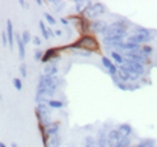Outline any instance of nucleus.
Instances as JSON below:
<instances>
[{
    "instance_id": "1",
    "label": "nucleus",
    "mask_w": 157,
    "mask_h": 147,
    "mask_svg": "<svg viewBox=\"0 0 157 147\" xmlns=\"http://www.w3.org/2000/svg\"><path fill=\"white\" fill-rule=\"evenodd\" d=\"M152 40V33L149 29L143 28V26H136L135 28V32L134 34L131 36H127V42H132V43H145V42H149Z\"/></svg>"
},
{
    "instance_id": "2",
    "label": "nucleus",
    "mask_w": 157,
    "mask_h": 147,
    "mask_svg": "<svg viewBox=\"0 0 157 147\" xmlns=\"http://www.w3.org/2000/svg\"><path fill=\"white\" fill-rule=\"evenodd\" d=\"M36 116L38 120V125L42 126H47L51 124V108L48 106L46 102H42V104H37L36 108Z\"/></svg>"
},
{
    "instance_id": "3",
    "label": "nucleus",
    "mask_w": 157,
    "mask_h": 147,
    "mask_svg": "<svg viewBox=\"0 0 157 147\" xmlns=\"http://www.w3.org/2000/svg\"><path fill=\"white\" fill-rule=\"evenodd\" d=\"M105 12H106V7H105L104 3H90V2H88L85 9L82 11V14H84V17H86L88 20H90V18H97L100 14L105 13Z\"/></svg>"
},
{
    "instance_id": "4",
    "label": "nucleus",
    "mask_w": 157,
    "mask_h": 147,
    "mask_svg": "<svg viewBox=\"0 0 157 147\" xmlns=\"http://www.w3.org/2000/svg\"><path fill=\"white\" fill-rule=\"evenodd\" d=\"M78 45H80L81 49L84 50H88L90 53H94L100 50V43L96 40V37L90 36V34H85V36H81L80 38L77 40Z\"/></svg>"
},
{
    "instance_id": "5",
    "label": "nucleus",
    "mask_w": 157,
    "mask_h": 147,
    "mask_svg": "<svg viewBox=\"0 0 157 147\" xmlns=\"http://www.w3.org/2000/svg\"><path fill=\"white\" fill-rule=\"evenodd\" d=\"M38 85L48 88V89L56 92L58 85H59V79L56 76H46L42 74V75H39V77H38Z\"/></svg>"
},
{
    "instance_id": "6",
    "label": "nucleus",
    "mask_w": 157,
    "mask_h": 147,
    "mask_svg": "<svg viewBox=\"0 0 157 147\" xmlns=\"http://www.w3.org/2000/svg\"><path fill=\"white\" fill-rule=\"evenodd\" d=\"M121 67H123L128 74H137V75H140V76L145 72L144 65H141V63H137V62H132V61H127V59L124 62V65L121 66Z\"/></svg>"
},
{
    "instance_id": "7",
    "label": "nucleus",
    "mask_w": 157,
    "mask_h": 147,
    "mask_svg": "<svg viewBox=\"0 0 157 147\" xmlns=\"http://www.w3.org/2000/svg\"><path fill=\"white\" fill-rule=\"evenodd\" d=\"M122 55L124 57V59L127 61H132V62H137V63H141V65L145 66V63L148 62V58H147L143 53L140 50L137 51H128V53H123Z\"/></svg>"
},
{
    "instance_id": "8",
    "label": "nucleus",
    "mask_w": 157,
    "mask_h": 147,
    "mask_svg": "<svg viewBox=\"0 0 157 147\" xmlns=\"http://www.w3.org/2000/svg\"><path fill=\"white\" fill-rule=\"evenodd\" d=\"M107 22L105 20H93L90 22V32L94 34H105L107 30Z\"/></svg>"
},
{
    "instance_id": "9",
    "label": "nucleus",
    "mask_w": 157,
    "mask_h": 147,
    "mask_svg": "<svg viewBox=\"0 0 157 147\" xmlns=\"http://www.w3.org/2000/svg\"><path fill=\"white\" fill-rule=\"evenodd\" d=\"M60 58V50L56 47H50L43 53V58H42V63H48L52 62L54 59H59Z\"/></svg>"
},
{
    "instance_id": "10",
    "label": "nucleus",
    "mask_w": 157,
    "mask_h": 147,
    "mask_svg": "<svg viewBox=\"0 0 157 147\" xmlns=\"http://www.w3.org/2000/svg\"><path fill=\"white\" fill-rule=\"evenodd\" d=\"M119 141H121V135L117 129H111L110 131H107V145H106L107 147H117Z\"/></svg>"
},
{
    "instance_id": "11",
    "label": "nucleus",
    "mask_w": 157,
    "mask_h": 147,
    "mask_svg": "<svg viewBox=\"0 0 157 147\" xmlns=\"http://www.w3.org/2000/svg\"><path fill=\"white\" fill-rule=\"evenodd\" d=\"M101 63H102V65H104V67L106 68V70L109 71L110 76H115V75H117V72H118V68L115 67V65H114V63H113V61L110 59L109 57H102Z\"/></svg>"
},
{
    "instance_id": "12",
    "label": "nucleus",
    "mask_w": 157,
    "mask_h": 147,
    "mask_svg": "<svg viewBox=\"0 0 157 147\" xmlns=\"http://www.w3.org/2000/svg\"><path fill=\"white\" fill-rule=\"evenodd\" d=\"M77 28H78V30H80V33L82 34V36H85L88 32H90V21L88 20L86 17L80 16L78 22H77Z\"/></svg>"
},
{
    "instance_id": "13",
    "label": "nucleus",
    "mask_w": 157,
    "mask_h": 147,
    "mask_svg": "<svg viewBox=\"0 0 157 147\" xmlns=\"http://www.w3.org/2000/svg\"><path fill=\"white\" fill-rule=\"evenodd\" d=\"M58 74V65L55 61L52 62H48L43 66V75L46 76H56Z\"/></svg>"
},
{
    "instance_id": "14",
    "label": "nucleus",
    "mask_w": 157,
    "mask_h": 147,
    "mask_svg": "<svg viewBox=\"0 0 157 147\" xmlns=\"http://www.w3.org/2000/svg\"><path fill=\"white\" fill-rule=\"evenodd\" d=\"M6 33L8 37V42H9V49L13 50L14 46V32H13V25L11 20H7V28H6Z\"/></svg>"
},
{
    "instance_id": "15",
    "label": "nucleus",
    "mask_w": 157,
    "mask_h": 147,
    "mask_svg": "<svg viewBox=\"0 0 157 147\" xmlns=\"http://www.w3.org/2000/svg\"><path fill=\"white\" fill-rule=\"evenodd\" d=\"M117 130H118V133H119L121 138H127V137H130L132 134V127L130 124H121Z\"/></svg>"
},
{
    "instance_id": "16",
    "label": "nucleus",
    "mask_w": 157,
    "mask_h": 147,
    "mask_svg": "<svg viewBox=\"0 0 157 147\" xmlns=\"http://www.w3.org/2000/svg\"><path fill=\"white\" fill-rule=\"evenodd\" d=\"M59 130H60V124H59V122H51L50 125L46 126V134L48 138L52 135H58Z\"/></svg>"
},
{
    "instance_id": "17",
    "label": "nucleus",
    "mask_w": 157,
    "mask_h": 147,
    "mask_svg": "<svg viewBox=\"0 0 157 147\" xmlns=\"http://www.w3.org/2000/svg\"><path fill=\"white\" fill-rule=\"evenodd\" d=\"M96 142H97V147H102V146L107 145V133L105 131V129H101L100 131H98Z\"/></svg>"
},
{
    "instance_id": "18",
    "label": "nucleus",
    "mask_w": 157,
    "mask_h": 147,
    "mask_svg": "<svg viewBox=\"0 0 157 147\" xmlns=\"http://www.w3.org/2000/svg\"><path fill=\"white\" fill-rule=\"evenodd\" d=\"M16 43H17V50H18V57L24 59L25 58V43L21 40V34H16Z\"/></svg>"
},
{
    "instance_id": "19",
    "label": "nucleus",
    "mask_w": 157,
    "mask_h": 147,
    "mask_svg": "<svg viewBox=\"0 0 157 147\" xmlns=\"http://www.w3.org/2000/svg\"><path fill=\"white\" fill-rule=\"evenodd\" d=\"M110 57H111V59L117 63V65L123 66V65H124V62H126L124 57L122 55V54H121L119 51H117V50H113V51L110 53Z\"/></svg>"
},
{
    "instance_id": "20",
    "label": "nucleus",
    "mask_w": 157,
    "mask_h": 147,
    "mask_svg": "<svg viewBox=\"0 0 157 147\" xmlns=\"http://www.w3.org/2000/svg\"><path fill=\"white\" fill-rule=\"evenodd\" d=\"M60 146H62V137L58 134V135H52L48 138L46 147H60Z\"/></svg>"
},
{
    "instance_id": "21",
    "label": "nucleus",
    "mask_w": 157,
    "mask_h": 147,
    "mask_svg": "<svg viewBox=\"0 0 157 147\" xmlns=\"http://www.w3.org/2000/svg\"><path fill=\"white\" fill-rule=\"evenodd\" d=\"M117 76H118V79H119V81H122V83L130 81V74L127 72L123 67H119V68H118Z\"/></svg>"
},
{
    "instance_id": "22",
    "label": "nucleus",
    "mask_w": 157,
    "mask_h": 147,
    "mask_svg": "<svg viewBox=\"0 0 157 147\" xmlns=\"http://www.w3.org/2000/svg\"><path fill=\"white\" fill-rule=\"evenodd\" d=\"M86 3L88 2H85V0H76L75 2V12L80 16V14H82V11L85 9V7H86Z\"/></svg>"
},
{
    "instance_id": "23",
    "label": "nucleus",
    "mask_w": 157,
    "mask_h": 147,
    "mask_svg": "<svg viewBox=\"0 0 157 147\" xmlns=\"http://www.w3.org/2000/svg\"><path fill=\"white\" fill-rule=\"evenodd\" d=\"M47 105L51 108V109H62L64 106V102L60 101V100H48L47 101Z\"/></svg>"
},
{
    "instance_id": "24",
    "label": "nucleus",
    "mask_w": 157,
    "mask_h": 147,
    "mask_svg": "<svg viewBox=\"0 0 157 147\" xmlns=\"http://www.w3.org/2000/svg\"><path fill=\"white\" fill-rule=\"evenodd\" d=\"M51 6L54 7L56 12H60L63 8L66 7V3L64 2H56V0H51Z\"/></svg>"
},
{
    "instance_id": "25",
    "label": "nucleus",
    "mask_w": 157,
    "mask_h": 147,
    "mask_svg": "<svg viewBox=\"0 0 157 147\" xmlns=\"http://www.w3.org/2000/svg\"><path fill=\"white\" fill-rule=\"evenodd\" d=\"M21 40H22V42L25 43V45H26V43H30L32 40H33V37H32L30 32H28V30L22 32V33H21Z\"/></svg>"
},
{
    "instance_id": "26",
    "label": "nucleus",
    "mask_w": 157,
    "mask_h": 147,
    "mask_svg": "<svg viewBox=\"0 0 157 147\" xmlns=\"http://www.w3.org/2000/svg\"><path fill=\"white\" fill-rule=\"evenodd\" d=\"M43 17H45V20H46L48 24H50V25H55V24H56L55 17H54L51 13H48V12H43Z\"/></svg>"
},
{
    "instance_id": "27",
    "label": "nucleus",
    "mask_w": 157,
    "mask_h": 147,
    "mask_svg": "<svg viewBox=\"0 0 157 147\" xmlns=\"http://www.w3.org/2000/svg\"><path fill=\"white\" fill-rule=\"evenodd\" d=\"M39 29H41V33H42V37L45 38V40H48V33H47V28L45 25V22L43 21H39Z\"/></svg>"
},
{
    "instance_id": "28",
    "label": "nucleus",
    "mask_w": 157,
    "mask_h": 147,
    "mask_svg": "<svg viewBox=\"0 0 157 147\" xmlns=\"http://www.w3.org/2000/svg\"><path fill=\"white\" fill-rule=\"evenodd\" d=\"M140 51H141V53H143V54H144V55H145L147 58H148V57L151 55V54H152V53H153V49H152L151 46H147V45H144V46H141V49H140Z\"/></svg>"
},
{
    "instance_id": "29",
    "label": "nucleus",
    "mask_w": 157,
    "mask_h": 147,
    "mask_svg": "<svg viewBox=\"0 0 157 147\" xmlns=\"http://www.w3.org/2000/svg\"><path fill=\"white\" fill-rule=\"evenodd\" d=\"M76 55H81V57H90L92 53L88 51V50H84V49H78V50H72Z\"/></svg>"
},
{
    "instance_id": "30",
    "label": "nucleus",
    "mask_w": 157,
    "mask_h": 147,
    "mask_svg": "<svg viewBox=\"0 0 157 147\" xmlns=\"http://www.w3.org/2000/svg\"><path fill=\"white\" fill-rule=\"evenodd\" d=\"M12 83H13V87L16 88L17 91H21L22 89V81H21L20 77H14V79L12 80Z\"/></svg>"
},
{
    "instance_id": "31",
    "label": "nucleus",
    "mask_w": 157,
    "mask_h": 147,
    "mask_svg": "<svg viewBox=\"0 0 157 147\" xmlns=\"http://www.w3.org/2000/svg\"><path fill=\"white\" fill-rule=\"evenodd\" d=\"M84 145H97V142L94 139V137L88 135V137H85V139H84Z\"/></svg>"
},
{
    "instance_id": "32",
    "label": "nucleus",
    "mask_w": 157,
    "mask_h": 147,
    "mask_svg": "<svg viewBox=\"0 0 157 147\" xmlns=\"http://www.w3.org/2000/svg\"><path fill=\"white\" fill-rule=\"evenodd\" d=\"M20 74H21L22 77H26L28 70H26V65H25V63H21V65H20Z\"/></svg>"
},
{
    "instance_id": "33",
    "label": "nucleus",
    "mask_w": 157,
    "mask_h": 147,
    "mask_svg": "<svg viewBox=\"0 0 157 147\" xmlns=\"http://www.w3.org/2000/svg\"><path fill=\"white\" fill-rule=\"evenodd\" d=\"M140 143L144 147H152V146H155V139H145V141H141Z\"/></svg>"
},
{
    "instance_id": "34",
    "label": "nucleus",
    "mask_w": 157,
    "mask_h": 147,
    "mask_svg": "<svg viewBox=\"0 0 157 147\" xmlns=\"http://www.w3.org/2000/svg\"><path fill=\"white\" fill-rule=\"evenodd\" d=\"M2 42H3V46H9V42H8V37H7L6 30L2 32Z\"/></svg>"
},
{
    "instance_id": "35",
    "label": "nucleus",
    "mask_w": 157,
    "mask_h": 147,
    "mask_svg": "<svg viewBox=\"0 0 157 147\" xmlns=\"http://www.w3.org/2000/svg\"><path fill=\"white\" fill-rule=\"evenodd\" d=\"M43 58V51L42 50H36L34 51V59L36 61H42Z\"/></svg>"
},
{
    "instance_id": "36",
    "label": "nucleus",
    "mask_w": 157,
    "mask_h": 147,
    "mask_svg": "<svg viewBox=\"0 0 157 147\" xmlns=\"http://www.w3.org/2000/svg\"><path fill=\"white\" fill-rule=\"evenodd\" d=\"M32 43H33V45H36V46H39V45H41V38H39L38 36H34L33 40H32Z\"/></svg>"
},
{
    "instance_id": "37",
    "label": "nucleus",
    "mask_w": 157,
    "mask_h": 147,
    "mask_svg": "<svg viewBox=\"0 0 157 147\" xmlns=\"http://www.w3.org/2000/svg\"><path fill=\"white\" fill-rule=\"evenodd\" d=\"M59 21H60L64 26H68V25H70V20H68L67 17H60V20H59Z\"/></svg>"
},
{
    "instance_id": "38",
    "label": "nucleus",
    "mask_w": 157,
    "mask_h": 147,
    "mask_svg": "<svg viewBox=\"0 0 157 147\" xmlns=\"http://www.w3.org/2000/svg\"><path fill=\"white\" fill-rule=\"evenodd\" d=\"M117 85H118V88H119V89H122V91H127V84H126V83L119 81Z\"/></svg>"
},
{
    "instance_id": "39",
    "label": "nucleus",
    "mask_w": 157,
    "mask_h": 147,
    "mask_svg": "<svg viewBox=\"0 0 157 147\" xmlns=\"http://www.w3.org/2000/svg\"><path fill=\"white\" fill-rule=\"evenodd\" d=\"M47 33H48V37H50V38L51 37H55V33L52 32V29L50 26H47Z\"/></svg>"
},
{
    "instance_id": "40",
    "label": "nucleus",
    "mask_w": 157,
    "mask_h": 147,
    "mask_svg": "<svg viewBox=\"0 0 157 147\" xmlns=\"http://www.w3.org/2000/svg\"><path fill=\"white\" fill-rule=\"evenodd\" d=\"M54 33H55V36H56V37H60V36H62V34H63V32L60 30V29H56V30H55V32H54Z\"/></svg>"
},
{
    "instance_id": "41",
    "label": "nucleus",
    "mask_w": 157,
    "mask_h": 147,
    "mask_svg": "<svg viewBox=\"0 0 157 147\" xmlns=\"http://www.w3.org/2000/svg\"><path fill=\"white\" fill-rule=\"evenodd\" d=\"M18 3H20V6H21L22 8H26V7H28V4H25V2H24V0H20Z\"/></svg>"
},
{
    "instance_id": "42",
    "label": "nucleus",
    "mask_w": 157,
    "mask_h": 147,
    "mask_svg": "<svg viewBox=\"0 0 157 147\" xmlns=\"http://www.w3.org/2000/svg\"><path fill=\"white\" fill-rule=\"evenodd\" d=\"M84 147H97V145H84Z\"/></svg>"
},
{
    "instance_id": "43",
    "label": "nucleus",
    "mask_w": 157,
    "mask_h": 147,
    "mask_svg": "<svg viewBox=\"0 0 157 147\" xmlns=\"http://www.w3.org/2000/svg\"><path fill=\"white\" fill-rule=\"evenodd\" d=\"M0 147H7V145L4 142H0Z\"/></svg>"
},
{
    "instance_id": "44",
    "label": "nucleus",
    "mask_w": 157,
    "mask_h": 147,
    "mask_svg": "<svg viewBox=\"0 0 157 147\" xmlns=\"http://www.w3.org/2000/svg\"><path fill=\"white\" fill-rule=\"evenodd\" d=\"M37 4H38V6H42V4H43L42 0H37Z\"/></svg>"
},
{
    "instance_id": "45",
    "label": "nucleus",
    "mask_w": 157,
    "mask_h": 147,
    "mask_svg": "<svg viewBox=\"0 0 157 147\" xmlns=\"http://www.w3.org/2000/svg\"><path fill=\"white\" fill-rule=\"evenodd\" d=\"M131 147H144V146L141 145V143H139V145H136V146H131Z\"/></svg>"
},
{
    "instance_id": "46",
    "label": "nucleus",
    "mask_w": 157,
    "mask_h": 147,
    "mask_svg": "<svg viewBox=\"0 0 157 147\" xmlns=\"http://www.w3.org/2000/svg\"><path fill=\"white\" fill-rule=\"evenodd\" d=\"M11 147H18V146H17V143H14V142H13V143L11 145Z\"/></svg>"
},
{
    "instance_id": "47",
    "label": "nucleus",
    "mask_w": 157,
    "mask_h": 147,
    "mask_svg": "<svg viewBox=\"0 0 157 147\" xmlns=\"http://www.w3.org/2000/svg\"><path fill=\"white\" fill-rule=\"evenodd\" d=\"M3 99V96H2V93H0V100H2Z\"/></svg>"
},
{
    "instance_id": "48",
    "label": "nucleus",
    "mask_w": 157,
    "mask_h": 147,
    "mask_svg": "<svg viewBox=\"0 0 157 147\" xmlns=\"http://www.w3.org/2000/svg\"><path fill=\"white\" fill-rule=\"evenodd\" d=\"M102 147H107V146H102Z\"/></svg>"
},
{
    "instance_id": "49",
    "label": "nucleus",
    "mask_w": 157,
    "mask_h": 147,
    "mask_svg": "<svg viewBox=\"0 0 157 147\" xmlns=\"http://www.w3.org/2000/svg\"><path fill=\"white\" fill-rule=\"evenodd\" d=\"M152 147H156V146H152Z\"/></svg>"
}]
</instances>
